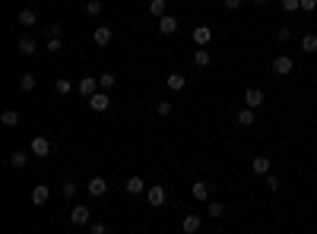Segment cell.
<instances>
[{
  "mask_svg": "<svg viewBox=\"0 0 317 234\" xmlns=\"http://www.w3.org/2000/svg\"><path fill=\"white\" fill-rule=\"evenodd\" d=\"M222 4H225V10H238V7H241V0H222Z\"/></svg>",
  "mask_w": 317,
  "mask_h": 234,
  "instance_id": "cell-40",
  "label": "cell"
},
{
  "mask_svg": "<svg viewBox=\"0 0 317 234\" xmlns=\"http://www.w3.org/2000/svg\"><path fill=\"white\" fill-rule=\"evenodd\" d=\"M92 41H96L99 48L111 44V29H108V26H99V29H96V35H92Z\"/></svg>",
  "mask_w": 317,
  "mask_h": 234,
  "instance_id": "cell-19",
  "label": "cell"
},
{
  "mask_svg": "<svg viewBox=\"0 0 317 234\" xmlns=\"http://www.w3.org/2000/svg\"><path fill=\"white\" fill-rule=\"evenodd\" d=\"M301 10H304V13H314V10H317V0H301Z\"/></svg>",
  "mask_w": 317,
  "mask_h": 234,
  "instance_id": "cell-38",
  "label": "cell"
},
{
  "mask_svg": "<svg viewBox=\"0 0 317 234\" xmlns=\"http://www.w3.org/2000/svg\"><path fill=\"white\" fill-rule=\"evenodd\" d=\"M209 64H213L209 51H206V48H197V51H194V67H200V70H203V67H209Z\"/></svg>",
  "mask_w": 317,
  "mask_h": 234,
  "instance_id": "cell-21",
  "label": "cell"
},
{
  "mask_svg": "<svg viewBox=\"0 0 317 234\" xmlns=\"http://www.w3.org/2000/svg\"><path fill=\"white\" fill-rule=\"evenodd\" d=\"M0 124H4V127H19V114L16 111H4V114H0Z\"/></svg>",
  "mask_w": 317,
  "mask_h": 234,
  "instance_id": "cell-26",
  "label": "cell"
},
{
  "mask_svg": "<svg viewBox=\"0 0 317 234\" xmlns=\"http://www.w3.org/2000/svg\"><path fill=\"white\" fill-rule=\"evenodd\" d=\"M44 48H48L51 54H57V51H61V48H64V41H61V38H51L48 44H44Z\"/></svg>",
  "mask_w": 317,
  "mask_h": 234,
  "instance_id": "cell-35",
  "label": "cell"
},
{
  "mask_svg": "<svg viewBox=\"0 0 317 234\" xmlns=\"http://www.w3.org/2000/svg\"><path fill=\"white\" fill-rule=\"evenodd\" d=\"M266 187H269V190H279V178H276V174H266Z\"/></svg>",
  "mask_w": 317,
  "mask_h": 234,
  "instance_id": "cell-37",
  "label": "cell"
},
{
  "mask_svg": "<svg viewBox=\"0 0 317 234\" xmlns=\"http://www.w3.org/2000/svg\"><path fill=\"white\" fill-rule=\"evenodd\" d=\"M156 111H159V117H168V114H171V101H159Z\"/></svg>",
  "mask_w": 317,
  "mask_h": 234,
  "instance_id": "cell-33",
  "label": "cell"
},
{
  "mask_svg": "<svg viewBox=\"0 0 317 234\" xmlns=\"http://www.w3.org/2000/svg\"><path fill=\"white\" fill-rule=\"evenodd\" d=\"M191 196L197 203H206L209 200V187H206V181H194V187H191Z\"/></svg>",
  "mask_w": 317,
  "mask_h": 234,
  "instance_id": "cell-12",
  "label": "cell"
},
{
  "mask_svg": "<svg viewBox=\"0 0 317 234\" xmlns=\"http://www.w3.org/2000/svg\"><path fill=\"white\" fill-rule=\"evenodd\" d=\"M254 4H257V7H266V4H269V0H254Z\"/></svg>",
  "mask_w": 317,
  "mask_h": 234,
  "instance_id": "cell-41",
  "label": "cell"
},
{
  "mask_svg": "<svg viewBox=\"0 0 317 234\" xmlns=\"http://www.w3.org/2000/svg\"><path fill=\"white\" fill-rule=\"evenodd\" d=\"M159 32L162 35H174V32H178V19H174V16H162L159 19Z\"/></svg>",
  "mask_w": 317,
  "mask_h": 234,
  "instance_id": "cell-18",
  "label": "cell"
},
{
  "mask_svg": "<svg viewBox=\"0 0 317 234\" xmlns=\"http://www.w3.org/2000/svg\"><path fill=\"white\" fill-rule=\"evenodd\" d=\"M19 22L22 26H35V22H38V13H35V10H19Z\"/></svg>",
  "mask_w": 317,
  "mask_h": 234,
  "instance_id": "cell-25",
  "label": "cell"
},
{
  "mask_svg": "<svg viewBox=\"0 0 317 234\" xmlns=\"http://www.w3.org/2000/svg\"><path fill=\"white\" fill-rule=\"evenodd\" d=\"M251 171L257 174V178H266V174H273V161H269L266 155H257V158L251 161Z\"/></svg>",
  "mask_w": 317,
  "mask_h": 234,
  "instance_id": "cell-5",
  "label": "cell"
},
{
  "mask_svg": "<svg viewBox=\"0 0 317 234\" xmlns=\"http://www.w3.org/2000/svg\"><path fill=\"white\" fill-rule=\"evenodd\" d=\"M165 86H168L171 92H181V89L187 86V79H184V73H168V79H165Z\"/></svg>",
  "mask_w": 317,
  "mask_h": 234,
  "instance_id": "cell-20",
  "label": "cell"
},
{
  "mask_svg": "<svg viewBox=\"0 0 317 234\" xmlns=\"http://www.w3.org/2000/svg\"><path fill=\"white\" fill-rule=\"evenodd\" d=\"M279 7H283L286 13H295V10H301V0H279Z\"/></svg>",
  "mask_w": 317,
  "mask_h": 234,
  "instance_id": "cell-31",
  "label": "cell"
},
{
  "mask_svg": "<svg viewBox=\"0 0 317 234\" xmlns=\"http://www.w3.org/2000/svg\"><path fill=\"white\" fill-rule=\"evenodd\" d=\"M114 86H117L114 73H102V76H99V89H102V92H111Z\"/></svg>",
  "mask_w": 317,
  "mask_h": 234,
  "instance_id": "cell-23",
  "label": "cell"
},
{
  "mask_svg": "<svg viewBox=\"0 0 317 234\" xmlns=\"http://www.w3.org/2000/svg\"><path fill=\"white\" fill-rule=\"evenodd\" d=\"M86 190H89V193L99 200V196H105V193H108V181H105V178H92V181L86 184Z\"/></svg>",
  "mask_w": 317,
  "mask_h": 234,
  "instance_id": "cell-9",
  "label": "cell"
},
{
  "mask_svg": "<svg viewBox=\"0 0 317 234\" xmlns=\"http://www.w3.org/2000/svg\"><path fill=\"white\" fill-rule=\"evenodd\" d=\"M19 89H22V92H32V89H35V76H32V73H22V76H19Z\"/></svg>",
  "mask_w": 317,
  "mask_h": 234,
  "instance_id": "cell-27",
  "label": "cell"
},
{
  "mask_svg": "<svg viewBox=\"0 0 317 234\" xmlns=\"http://www.w3.org/2000/svg\"><path fill=\"white\" fill-rule=\"evenodd\" d=\"M79 95H86V98H92V95H96V92H102L99 89V79L96 76H83V79H79Z\"/></svg>",
  "mask_w": 317,
  "mask_h": 234,
  "instance_id": "cell-6",
  "label": "cell"
},
{
  "mask_svg": "<svg viewBox=\"0 0 317 234\" xmlns=\"http://www.w3.org/2000/svg\"><path fill=\"white\" fill-rule=\"evenodd\" d=\"M289 38H292V29L289 26H283V29L276 32V41H289Z\"/></svg>",
  "mask_w": 317,
  "mask_h": 234,
  "instance_id": "cell-36",
  "label": "cell"
},
{
  "mask_svg": "<svg viewBox=\"0 0 317 234\" xmlns=\"http://www.w3.org/2000/svg\"><path fill=\"white\" fill-rule=\"evenodd\" d=\"M254 121H257L254 108H241V111H238V124H241V127H251Z\"/></svg>",
  "mask_w": 317,
  "mask_h": 234,
  "instance_id": "cell-24",
  "label": "cell"
},
{
  "mask_svg": "<svg viewBox=\"0 0 317 234\" xmlns=\"http://www.w3.org/2000/svg\"><path fill=\"white\" fill-rule=\"evenodd\" d=\"M89 218H92V212H89V206H73V212H70V225H76V228H83V225H89Z\"/></svg>",
  "mask_w": 317,
  "mask_h": 234,
  "instance_id": "cell-3",
  "label": "cell"
},
{
  "mask_svg": "<svg viewBox=\"0 0 317 234\" xmlns=\"http://www.w3.org/2000/svg\"><path fill=\"white\" fill-rule=\"evenodd\" d=\"M200 225H203L200 215H184V218H181V231H184V234H197V231H200Z\"/></svg>",
  "mask_w": 317,
  "mask_h": 234,
  "instance_id": "cell-10",
  "label": "cell"
},
{
  "mask_svg": "<svg viewBox=\"0 0 317 234\" xmlns=\"http://www.w3.org/2000/svg\"><path fill=\"white\" fill-rule=\"evenodd\" d=\"M48 38H61V26H57V22L48 26Z\"/></svg>",
  "mask_w": 317,
  "mask_h": 234,
  "instance_id": "cell-39",
  "label": "cell"
},
{
  "mask_svg": "<svg viewBox=\"0 0 317 234\" xmlns=\"http://www.w3.org/2000/svg\"><path fill=\"white\" fill-rule=\"evenodd\" d=\"M51 139H44V136H35L32 143H29V152L32 155H38V158H44V155H51Z\"/></svg>",
  "mask_w": 317,
  "mask_h": 234,
  "instance_id": "cell-2",
  "label": "cell"
},
{
  "mask_svg": "<svg viewBox=\"0 0 317 234\" xmlns=\"http://www.w3.org/2000/svg\"><path fill=\"white\" fill-rule=\"evenodd\" d=\"M263 104V92L260 89H248L244 92V108H260Z\"/></svg>",
  "mask_w": 317,
  "mask_h": 234,
  "instance_id": "cell-13",
  "label": "cell"
},
{
  "mask_svg": "<svg viewBox=\"0 0 317 234\" xmlns=\"http://www.w3.org/2000/svg\"><path fill=\"white\" fill-rule=\"evenodd\" d=\"M54 89H57V95H70V92H73V86H70V79H57V83H54Z\"/></svg>",
  "mask_w": 317,
  "mask_h": 234,
  "instance_id": "cell-28",
  "label": "cell"
},
{
  "mask_svg": "<svg viewBox=\"0 0 317 234\" xmlns=\"http://www.w3.org/2000/svg\"><path fill=\"white\" fill-rule=\"evenodd\" d=\"M61 196H64V200H73V196H76V184H73V181H67V184L61 187Z\"/></svg>",
  "mask_w": 317,
  "mask_h": 234,
  "instance_id": "cell-29",
  "label": "cell"
},
{
  "mask_svg": "<svg viewBox=\"0 0 317 234\" xmlns=\"http://www.w3.org/2000/svg\"><path fill=\"white\" fill-rule=\"evenodd\" d=\"M301 51H308V54H314V51H317V35H314V32L301 35Z\"/></svg>",
  "mask_w": 317,
  "mask_h": 234,
  "instance_id": "cell-22",
  "label": "cell"
},
{
  "mask_svg": "<svg viewBox=\"0 0 317 234\" xmlns=\"http://www.w3.org/2000/svg\"><path fill=\"white\" fill-rule=\"evenodd\" d=\"M209 38H213V29H209V26H197V29H194V41H197V48L209 44Z\"/></svg>",
  "mask_w": 317,
  "mask_h": 234,
  "instance_id": "cell-14",
  "label": "cell"
},
{
  "mask_svg": "<svg viewBox=\"0 0 317 234\" xmlns=\"http://www.w3.org/2000/svg\"><path fill=\"white\" fill-rule=\"evenodd\" d=\"M48 200H51V190H48V184H38V187L32 190V206H44Z\"/></svg>",
  "mask_w": 317,
  "mask_h": 234,
  "instance_id": "cell-11",
  "label": "cell"
},
{
  "mask_svg": "<svg viewBox=\"0 0 317 234\" xmlns=\"http://www.w3.org/2000/svg\"><path fill=\"white\" fill-rule=\"evenodd\" d=\"M86 13H89V16H99V13H102V4H99V0H89V4H86Z\"/></svg>",
  "mask_w": 317,
  "mask_h": 234,
  "instance_id": "cell-32",
  "label": "cell"
},
{
  "mask_svg": "<svg viewBox=\"0 0 317 234\" xmlns=\"http://www.w3.org/2000/svg\"><path fill=\"white\" fill-rule=\"evenodd\" d=\"M165 200H168V193H165V187H159V184H152L149 190H146V203L149 206H165Z\"/></svg>",
  "mask_w": 317,
  "mask_h": 234,
  "instance_id": "cell-1",
  "label": "cell"
},
{
  "mask_svg": "<svg viewBox=\"0 0 317 234\" xmlns=\"http://www.w3.org/2000/svg\"><path fill=\"white\" fill-rule=\"evenodd\" d=\"M206 212H209V218H222L225 206H222V203H209V206H206Z\"/></svg>",
  "mask_w": 317,
  "mask_h": 234,
  "instance_id": "cell-30",
  "label": "cell"
},
{
  "mask_svg": "<svg viewBox=\"0 0 317 234\" xmlns=\"http://www.w3.org/2000/svg\"><path fill=\"white\" fill-rule=\"evenodd\" d=\"M149 16H156V19H162V16H168V4L165 0H149Z\"/></svg>",
  "mask_w": 317,
  "mask_h": 234,
  "instance_id": "cell-16",
  "label": "cell"
},
{
  "mask_svg": "<svg viewBox=\"0 0 317 234\" xmlns=\"http://www.w3.org/2000/svg\"><path fill=\"white\" fill-rule=\"evenodd\" d=\"M124 190H127V193H130V196H140V193H146V190H149V187H146V181H143V178H137V174H133V178H127V184H124Z\"/></svg>",
  "mask_w": 317,
  "mask_h": 234,
  "instance_id": "cell-8",
  "label": "cell"
},
{
  "mask_svg": "<svg viewBox=\"0 0 317 234\" xmlns=\"http://www.w3.org/2000/svg\"><path fill=\"white\" fill-rule=\"evenodd\" d=\"M35 51H38V41L32 38V35H22L19 38V54H26V57H32Z\"/></svg>",
  "mask_w": 317,
  "mask_h": 234,
  "instance_id": "cell-15",
  "label": "cell"
},
{
  "mask_svg": "<svg viewBox=\"0 0 317 234\" xmlns=\"http://www.w3.org/2000/svg\"><path fill=\"white\" fill-rule=\"evenodd\" d=\"M10 168H16V171H22V168H26V161H29V155H26V152H22V149H16V152H10Z\"/></svg>",
  "mask_w": 317,
  "mask_h": 234,
  "instance_id": "cell-17",
  "label": "cell"
},
{
  "mask_svg": "<svg viewBox=\"0 0 317 234\" xmlns=\"http://www.w3.org/2000/svg\"><path fill=\"white\" fill-rule=\"evenodd\" d=\"M86 101H89V108L96 111V114H105V111H108V104H111L108 92H96V95H92V98H86Z\"/></svg>",
  "mask_w": 317,
  "mask_h": 234,
  "instance_id": "cell-4",
  "label": "cell"
},
{
  "mask_svg": "<svg viewBox=\"0 0 317 234\" xmlns=\"http://www.w3.org/2000/svg\"><path fill=\"white\" fill-rule=\"evenodd\" d=\"M292 57H286V54H279V57H273V73H279V76H289L292 73Z\"/></svg>",
  "mask_w": 317,
  "mask_h": 234,
  "instance_id": "cell-7",
  "label": "cell"
},
{
  "mask_svg": "<svg viewBox=\"0 0 317 234\" xmlns=\"http://www.w3.org/2000/svg\"><path fill=\"white\" fill-rule=\"evenodd\" d=\"M89 234H108V225H105V221H96V225H89Z\"/></svg>",
  "mask_w": 317,
  "mask_h": 234,
  "instance_id": "cell-34",
  "label": "cell"
}]
</instances>
